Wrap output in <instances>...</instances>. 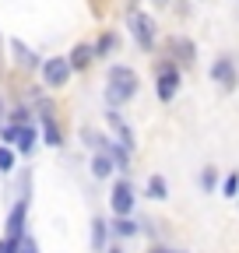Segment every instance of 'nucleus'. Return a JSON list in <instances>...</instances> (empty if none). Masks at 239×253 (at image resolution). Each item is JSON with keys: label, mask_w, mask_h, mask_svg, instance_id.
<instances>
[{"label": "nucleus", "mask_w": 239, "mask_h": 253, "mask_svg": "<svg viewBox=\"0 0 239 253\" xmlns=\"http://www.w3.org/2000/svg\"><path fill=\"white\" fill-rule=\"evenodd\" d=\"M92 172L102 179V176H109V172H113V162H109L106 155H95V158H92Z\"/></svg>", "instance_id": "2eb2a0df"}, {"label": "nucleus", "mask_w": 239, "mask_h": 253, "mask_svg": "<svg viewBox=\"0 0 239 253\" xmlns=\"http://www.w3.org/2000/svg\"><path fill=\"white\" fill-rule=\"evenodd\" d=\"M137 232V225L127 218V214H120V221H116V236H134Z\"/></svg>", "instance_id": "f3484780"}, {"label": "nucleus", "mask_w": 239, "mask_h": 253, "mask_svg": "<svg viewBox=\"0 0 239 253\" xmlns=\"http://www.w3.org/2000/svg\"><path fill=\"white\" fill-rule=\"evenodd\" d=\"M159 4H169V0H159Z\"/></svg>", "instance_id": "b1692460"}, {"label": "nucleus", "mask_w": 239, "mask_h": 253, "mask_svg": "<svg viewBox=\"0 0 239 253\" xmlns=\"http://www.w3.org/2000/svg\"><path fill=\"white\" fill-rule=\"evenodd\" d=\"M172 49L179 53V60H194V42H183V39H172Z\"/></svg>", "instance_id": "dca6fc26"}, {"label": "nucleus", "mask_w": 239, "mask_h": 253, "mask_svg": "<svg viewBox=\"0 0 239 253\" xmlns=\"http://www.w3.org/2000/svg\"><path fill=\"white\" fill-rule=\"evenodd\" d=\"M130 32H134V39L141 42V49H152L155 46V21H152V14L134 11L130 14Z\"/></svg>", "instance_id": "f03ea898"}, {"label": "nucleus", "mask_w": 239, "mask_h": 253, "mask_svg": "<svg viewBox=\"0 0 239 253\" xmlns=\"http://www.w3.org/2000/svg\"><path fill=\"white\" fill-rule=\"evenodd\" d=\"M25 208H28V201H21L14 211H11V221H7V236H14V239H21V225H25Z\"/></svg>", "instance_id": "9d476101"}, {"label": "nucleus", "mask_w": 239, "mask_h": 253, "mask_svg": "<svg viewBox=\"0 0 239 253\" xmlns=\"http://www.w3.org/2000/svg\"><path fill=\"white\" fill-rule=\"evenodd\" d=\"M176 88H179V71L172 67V63L159 67V74H155V91H159V99L169 102L172 95H176Z\"/></svg>", "instance_id": "7ed1b4c3"}, {"label": "nucleus", "mask_w": 239, "mask_h": 253, "mask_svg": "<svg viewBox=\"0 0 239 253\" xmlns=\"http://www.w3.org/2000/svg\"><path fill=\"white\" fill-rule=\"evenodd\" d=\"M152 253H172V250H152Z\"/></svg>", "instance_id": "5701e85b"}, {"label": "nucleus", "mask_w": 239, "mask_h": 253, "mask_svg": "<svg viewBox=\"0 0 239 253\" xmlns=\"http://www.w3.org/2000/svg\"><path fill=\"white\" fill-rule=\"evenodd\" d=\"M130 208H134V186H130V179H120L113 186V211L116 214H130Z\"/></svg>", "instance_id": "423d86ee"}, {"label": "nucleus", "mask_w": 239, "mask_h": 253, "mask_svg": "<svg viewBox=\"0 0 239 253\" xmlns=\"http://www.w3.org/2000/svg\"><path fill=\"white\" fill-rule=\"evenodd\" d=\"M4 141L18 144V151H32V144H36V130H32L28 123H14V126H7V130H4Z\"/></svg>", "instance_id": "39448f33"}, {"label": "nucleus", "mask_w": 239, "mask_h": 253, "mask_svg": "<svg viewBox=\"0 0 239 253\" xmlns=\"http://www.w3.org/2000/svg\"><path fill=\"white\" fill-rule=\"evenodd\" d=\"M200 186H204V190H211V186H215V172H211V169H204V172H200Z\"/></svg>", "instance_id": "412c9836"}, {"label": "nucleus", "mask_w": 239, "mask_h": 253, "mask_svg": "<svg viewBox=\"0 0 239 253\" xmlns=\"http://www.w3.org/2000/svg\"><path fill=\"white\" fill-rule=\"evenodd\" d=\"M165 194H169V186H165V179H162V176H152V179H148V197L165 201Z\"/></svg>", "instance_id": "4468645a"}, {"label": "nucleus", "mask_w": 239, "mask_h": 253, "mask_svg": "<svg viewBox=\"0 0 239 253\" xmlns=\"http://www.w3.org/2000/svg\"><path fill=\"white\" fill-rule=\"evenodd\" d=\"M42 137H46V144H49V148H60V144H64V141H60L56 123L49 120V113H46V120H42Z\"/></svg>", "instance_id": "ddd939ff"}, {"label": "nucleus", "mask_w": 239, "mask_h": 253, "mask_svg": "<svg viewBox=\"0 0 239 253\" xmlns=\"http://www.w3.org/2000/svg\"><path fill=\"white\" fill-rule=\"evenodd\" d=\"M106 120H109V126H113V130H116V137H120V144H123V148H134V130H130V126L123 123V116H120L116 109H109V113H106Z\"/></svg>", "instance_id": "6e6552de"}, {"label": "nucleus", "mask_w": 239, "mask_h": 253, "mask_svg": "<svg viewBox=\"0 0 239 253\" xmlns=\"http://www.w3.org/2000/svg\"><path fill=\"white\" fill-rule=\"evenodd\" d=\"M106 232H109V229H106V221L95 218V221H92V250H95V253H102V246H106Z\"/></svg>", "instance_id": "f8f14e48"}, {"label": "nucleus", "mask_w": 239, "mask_h": 253, "mask_svg": "<svg viewBox=\"0 0 239 253\" xmlns=\"http://www.w3.org/2000/svg\"><path fill=\"white\" fill-rule=\"evenodd\" d=\"M92 56H95V49H92V46H74V53H71V60H67V63H71L74 71H84L88 63H92Z\"/></svg>", "instance_id": "1a4fd4ad"}, {"label": "nucleus", "mask_w": 239, "mask_h": 253, "mask_svg": "<svg viewBox=\"0 0 239 253\" xmlns=\"http://www.w3.org/2000/svg\"><path fill=\"white\" fill-rule=\"evenodd\" d=\"M211 81L222 84V88H236V67H232V60H215V67H211Z\"/></svg>", "instance_id": "0eeeda50"}, {"label": "nucleus", "mask_w": 239, "mask_h": 253, "mask_svg": "<svg viewBox=\"0 0 239 253\" xmlns=\"http://www.w3.org/2000/svg\"><path fill=\"white\" fill-rule=\"evenodd\" d=\"M236 194H239V176L232 172V176L225 179V197H236Z\"/></svg>", "instance_id": "6ab92c4d"}, {"label": "nucleus", "mask_w": 239, "mask_h": 253, "mask_svg": "<svg viewBox=\"0 0 239 253\" xmlns=\"http://www.w3.org/2000/svg\"><path fill=\"white\" fill-rule=\"evenodd\" d=\"M42 78H46V84H64L71 78V63L64 56H49L42 63Z\"/></svg>", "instance_id": "20e7f679"}, {"label": "nucleus", "mask_w": 239, "mask_h": 253, "mask_svg": "<svg viewBox=\"0 0 239 253\" xmlns=\"http://www.w3.org/2000/svg\"><path fill=\"white\" fill-rule=\"evenodd\" d=\"M11 166H14V151L0 148V172H11Z\"/></svg>", "instance_id": "a211bd4d"}, {"label": "nucleus", "mask_w": 239, "mask_h": 253, "mask_svg": "<svg viewBox=\"0 0 239 253\" xmlns=\"http://www.w3.org/2000/svg\"><path fill=\"white\" fill-rule=\"evenodd\" d=\"M11 49H14V60L21 63V67H36V53L28 49L25 42H18V39H14V42H11Z\"/></svg>", "instance_id": "9b49d317"}, {"label": "nucleus", "mask_w": 239, "mask_h": 253, "mask_svg": "<svg viewBox=\"0 0 239 253\" xmlns=\"http://www.w3.org/2000/svg\"><path fill=\"white\" fill-rule=\"evenodd\" d=\"M134 91H137V74L130 67H123V63L109 67V78H106V99H109V106L127 102Z\"/></svg>", "instance_id": "f257e3e1"}, {"label": "nucleus", "mask_w": 239, "mask_h": 253, "mask_svg": "<svg viewBox=\"0 0 239 253\" xmlns=\"http://www.w3.org/2000/svg\"><path fill=\"white\" fill-rule=\"evenodd\" d=\"M113 42H116L113 36H102V39H99V46H95V53H99V56H102V53H109V49H113Z\"/></svg>", "instance_id": "aec40b11"}, {"label": "nucleus", "mask_w": 239, "mask_h": 253, "mask_svg": "<svg viewBox=\"0 0 239 253\" xmlns=\"http://www.w3.org/2000/svg\"><path fill=\"white\" fill-rule=\"evenodd\" d=\"M18 253H36V243H28V239H25V243L18 246Z\"/></svg>", "instance_id": "4be33fe9"}]
</instances>
